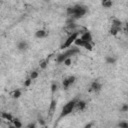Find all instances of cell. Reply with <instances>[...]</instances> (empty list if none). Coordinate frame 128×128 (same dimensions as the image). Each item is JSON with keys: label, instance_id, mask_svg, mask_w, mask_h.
<instances>
[{"label": "cell", "instance_id": "6da1fadb", "mask_svg": "<svg viewBox=\"0 0 128 128\" xmlns=\"http://www.w3.org/2000/svg\"><path fill=\"white\" fill-rule=\"evenodd\" d=\"M76 100H70L69 102H67L64 106H63V108H62V110H61V113H60V116H59V119H61V118H63V117H66L67 115H69L70 113H72V111L75 109V107H76Z\"/></svg>", "mask_w": 128, "mask_h": 128}, {"label": "cell", "instance_id": "7a4b0ae2", "mask_svg": "<svg viewBox=\"0 0 128 128\" xmlns=\"http://www.w3.org/2000/svg\"><path fill=\"white\" fill-rule=\"evenodd\" d=\"M80 35H81L80 32H77V31L72 32V33L68 36V38L65 40V42L61 45V49H67V48L71 47L72 44H74V42L76 41V39L80 37Z\"/></svg>", "mask_w": 128, "mask_h": 128}, {"label": "cell", "instance_id": "3957f363", "mask_svg": "<svg viewBox=\"0 0 128 128\" xmlns=\"http://www.w3.org/2000/svg\"><path fill=\"white\" fill-rule=\"evenodd\" d=\"M86 13H87L86 7L81 6V5H76V6H74V14H73V16L71 18H73L74 20L75 19H79V18L83 17Z\"/></svg>", "mask_w": 128, "mask_h": 128}, {"label": "cell", "instance_id": "277c9868", "mask_svg": "<svg viewBox=\"0 0 128 128\" xmlns=\"http://www.w3.org/2000/svg\"><path fill=\"white\" fill-rule=\"evenodd\" d=\"M75 80H76V77H75V76H69V77L65 78V79L63 80V82H62L63 88H64V89H68V87H69L71 84H73V83L75 82Z\"/></svg>", "mask_w": 128, "mask_h": 128}, {"label": "cell", "instance_id": "5b68a950", "mask_svg": "<svg viewBox=\"0 0 128 128\" xmlns=\"http://www.w3.org/2000/svg\"><path fill=\"white\" fill-rule=\"evenodd\" d=\"M80 38L83 41H85V42H91V43H93V41H92L93 40V37H92L91 32H89V31H85V32L81 33Z\"/></svg>", "mask_w": 128, "mask_h": 128}, {"label": "cell", "instance_id": "8992f818", "mask_svg": "<svg viewBox=\"0 0 128 128\" xmlns=\"http://www.w3.org/2000/svg\"><path fill=\"white\" fill-rule=\"evenodd\" d=\"M17 49L19 51H26L28 49V43L25 40H21L17 43Z\"/></svg>", "mask_w": 128, "mask_h": 128}, {"label": "cell", "instance_id": "52a82bcc", "mask_svg": "<svg viewBox=\"0 0 128 128\" xmlns=\"http://www.w3.org/2000/svg\"><path fill=\"white\" fill-rule=\"evenodd\" d=\"M79 52H80V50L77 47H75V48H69L68 50L64 51V53L67 55V57H70V58H71V56H73V55H75V54H77Z\"/></svg>", "mask_w": 128, "mask_h": 128}, {"label": "cell", "instance_id": "ba28073f", "mask_svg": "<svg viewBox=\"0 0 128 128\" xmlns=\"http://www.w3.org/2000/svg\"><path fill=\"white\" fill-rule=\"evenodd\" d=\"M102 88V85L98 82V81H93L91 83V90L94 91V92H99Z\"/></svg>", "mask_w": 128, "mask_h": 128}, {"label": "cell", "instance_id": "9c48e42d", "mask_svg": "<svg viewBox=\"0 0 128 128\" xmlns=\"http://www.w3.org/2000/svg\"><path fill=\"white\" fill-rule=\"evenodd\" d=\"M56 100L55 99H52L51 103H50V106H49V117L51 118L55 112V109H56Z\"/></svg>", "mask_w": 128, "mask_h": 128}, {"label": "cell", "instance_id": "30bf717a", "mask_svg": "<svg viewBox=\"0 0 128 128\" xmlns=\"http://www.w3.org/2000/svg\"><path fill=\"white\" fill-rule=\"evenodd\" d=\"M47 34H48V32H47L46 30H44V29H40V30H37V31L35 32V37L38 38V39H40V38H44V37H46Z\"/></svg>", "mask_w": 128, "mask_h": 128}, {"label": "cell", "instance_id": "8fae6325", "mask_svg": "<svg viewBox=\"0 0 128 128\" xmlns=\"http://www.w3.org/2000/svg\"><path fill=\"white\" fill-rule=\"evenodd\" d=\"M77 110H80V111H82V110H84L85 108H86V102L85 101H83V100H78L77 102H76V107H75Z\"/></svg>", "mask_w": 128, "mask_h": 128}, {"label": "cell", "instance_id": "7c38bea8", "mask_svg": "<svg viewBox=\"0 0 128 128\" xmlns=\"http://www.w3.org/2000/svg\"><path fill=\"white\" fill-rule=\"evenodd\" d=\"M1 117H2L3 119H5V120H8L9 122H13V120H14L12 114H10V113H8V112H2Z\"/></svg>", "mask_w": 128, "mask_h": 128}, {"label": "cell", "instance_id": "4fadbf2b", "mask_svg": "<svg viewBox=\"0 0 128 128\" xmlns=\"http://www.w3.org/2000/svg\"><path fill=\"white\" fill-rule=\"evenodd\" d=\"M67 58H69V57H67V55H66L65 53H62V54H60V55L57 56L56 61H57V63H64V61H65Z\"/></svg>", "mask_w": 128, "mask_h": 128}, {"label": "cell", "instance_id": "5bb4252c", "mask_svg": "<svg viewBox=\"0 0 128 128\" xmlns=\"http://www.w3.org/2000/svg\"><path fill=\"white\" fill-rule=\"evenodd\" d=\"M105 62L107 64H115L116 63V58L114 56H106L105 57Z\"/></svg>", "mask_w": 128, "mask_h": 128}, {"label": "cell", "instance_id": "9a60e30c", "mask_svg": "<svg viewBox=\"0 0 128 128\" xmlns=\"http://www.w3.org/2000/svg\"><path fill=\"white\" fill-rule=\"evenodd\" d=\"M101 5H102L104 8H110V7H112L113 2L110 1V0H104V1L101 2Z\"/></svg>", "mask_w": 128, "mask_h": 128}, {"label": "cell", "instance_id": "2e32d148", "mask_svg": "<svg viewBox=\"0 0 128 128\" xmlns=\"http://www.w3.org/2000/svg\"><path fill=\"white\" fill-rule=\"evenodd\" d=\"M85 43H86V42H85V41H83L80 37H79V38H77V39H76V41L74 42V44L76 45V47H84Z\"/></svg>", "mask_w": 128, "mask_h": 128}, {"label": "cell", "instance_id": "e0dca14e", "mask_svg": "<svg viewBox=\"0 0 128 128\" xmlns=\"http://www.w3.org/2000/svg\"><path fill=\"white\" fill-rule=\"evenodd\" d=\"M22 95V92H21V90H19V89H16V90H14L13 92H12V98H14V99H18L20 96Z\"/></svg>", "mask_w": 128, "mask_h": 128}, {"label": "cell", "instance_id": "ac0fdd59", "mask_svg": "<svg viewBox=\"0 0 128 128\" xmlns=\"http://www.w3.org/2000/svg\"><path fill=\"white\" fill-rule=\"evenodd\" d=\"M121 25H122V22H121L119 19H116V18H114V19L112 20V26H113V27H116V28H120V27H121Z\"/></svg>", "mask_w": 128, "mask_h": 128}, {"label": "cell", "instance_id": "d6986e66", "mask_svg": "<svg viewBox=\"0 0 128 128\" xmlns=\"http://www.w3.org/2000/svg\"><path fill=\"white\" fill-rule=\"evenodd\" d=\"M13 125L16 127V128H22V122L18 119V118H14V120H13Z\"/></svg>", "mask_w": 128, "mask_h": 128}, {"label": "cell", "instance_id": "ffe728a7", "mask_svg": "<svg viewBox=\"0 0 128 128\" xmlns=\"http://www.w3.org/2000/svg\"><path fill=\"white\" fill-rule=\"evenodd\" d=\"M84 48H85L86 50H88V51H92V49H93V43H91V42H86L85 45H84Z\"/></svg>", "mask_w": 128, "mask_h": 128}, {"label": "cell", "instance_id": "44dd1931", "mask_svg": "<svg viewBox=\"0 0 128 128\" xmlns=\"http://www.w3.org/2000/svg\"><path fill=\"white\" fill-rule=\"evenodd\" d=\"M47 66H48V59H45V60H43V61L40 63V68H41V69H46Z\"/></svg>", "mask_w": 128, "mask_h": 128}, {"label": "cell", "instance_id": "7402d4cb", "mask_svg": "<svg viewBox=\"0 0 128 128\" xmlns=\"http://www.w3.org/2000/svg\"><path fill=\"white\" fill-rule=\"evenodd\" d=\"M38 76H39V73L37 72V71H32L31 73H30V78L32 79V80H34V79H36V78H38Z\"/></svg>", "mask_w": 128, "mask_h": 128}, {"label": "cell", "instance_id": "603a6c76", "mask_svg": "<svg viewBox=\"0 0 128 128\" xmlns=\"http://www.w3.org/2000/svg\"><path fill=\"white\" fill-rule=\"evenodd\" d=\"M118 127H120V128H128V122L121 121V122L118 123Z\"/></svg>", "mask_w": 128, "mask_h": 128}, {"label": "cell", "instance_id": "cb8c5ba5", "mask_svg": "<svg viewBox=\"0 0 128 128\" xmlns=\"http://www.w3.org/2000/svg\"><path fill=\"white\" fill-rule=\"evenodd\" d=\"M118 31H119V28H116V27H113V26H112L109 32H110L111 35H116V34L118 33Z\"/></svg>", "mask_w": 128, "mask_h": 128}, {"label": "cell", "instance_id": "d4e9b609", "mask_svg": "<svg viewBox=\"0 0 128 128\" xmlns=\"http://www.w3.org/2000/svg\"><path fill=\"white\" fill-rule=\"evenodd\" d=\"M31 83H32V79L29 77V78H27V79L24 81V86H25V87H29V86L31 85Z\"/></svg>", "mask_w": 128, "mask_h": 128}, {"label": "cell", "instance_id": "484cf974", "mask_svg": "<svg viewBox=\"0 0 128 128\" xmlns=\"http://www.w3.org/2000/svg\"><path fill=\"white\" fill-rule=\"evenodd\" d=\"M57 88H58V86H57L56 83H52L51 84V92H52V94H54L57 91Z\"/></svg>", "mask_w": 128, "mask_h": 128}, {"label": "cell", "instance_id": "4316f807", "mask_svg": "<svg viewBox=\"0 0 128 128\" xmlns=\"http://www.w3.org/2000/svg\"><path fill=\"white\" fill-rule=\"evenodd\" d=\"M120 111L121 112H127L128 111V104H123L120 108Z\"/></svg>", "mask_w": 128, "mask_h": 128}, {"label": "cell", "instance_id": "83f0119b", "mask_svg": "<svg viewBox=\"0 0 128 128\" xmlns=\"http://www.w3.org/2000/svg\"><path fill=\"white\" fill-rule=\"evenodd\" d=\"M71 64H72V59H71L70 57L67 58V59L64 61V65H65V66H70Z\"/></svg>", "mask_w": 128, "mask_h": 128}, {"label": "cell", "instance_id": "f1b7e54d", "mask_svg": "<svg viewBox=\"0 0 128 128\" xmlns=\"http://www.w3.org/2000/svg\"><path fill=\"white\" fill-rule=\"evenodd\" d=\"M38 123H39L42 127H43V126H45V121H44L43 119H41V118H39V119H38Z\"/></svg>", "mask_w": 128, "mask_h": 128}, {"label": "cell", "instance_id": "f546056e", "mask_svg": "<svg viewBox=\"0 0 128 128\" xmlns=\"http://www.w3.org/2000/svg\"><path fill=\"white\" fill-rule=\"evenodd\" d=\"M92 126H93V123H92V122H89V123H87V124L84 126V128H92Z\"/></svg>", "mask_w": 128, "mask_h": 128}, {"label": "cell", "instance_id": "4dcf8cb0", "mask_svg": "<svg viewBox=\"0 0 128 128\" xmlns=\"http://www.w3.org/2000/svg\"><path fill=\"white\" fill-rule=\"evenodd\" d=\"M28 128H36V126H35V124H34V123H31V124H29Z\"/></svg>", "mask_w": 128, "mask_h": 128}, {"label": "cell", "instance_id": "1f68e13d", "mask_svg": "<svg viewBox=\"0 0 128 128\" xmlns=\"http://www.w3.org/2000/svg\"><path fill=\"white\" fill-rule=\"evenodd\" d=\"M8 128H16V127H15V126L12 124V125H9V126H8Z\"/></svg>", "mask_w": 128, "mask_h": 128}, {"label": "cell", "instance_id": "d6a6232c", "mask_svg": "<svg viewBox=\"0 0 128 128\" xmlns=\"http://www.w3.org/2000/svg\"><path fill=\"white\" fill-rule=\"evenodd\" d=\"M125 27H126V30H128V22L125 24Z\"/></svg>", "mask_w": 128, "mask_h": 128}]
</instances>
